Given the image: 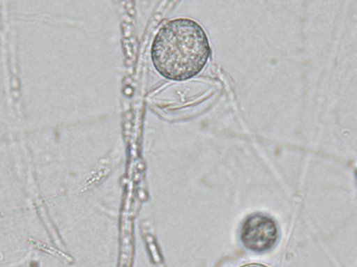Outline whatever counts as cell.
I'll list each match as a JSON object with an SVG mask.
<instances>
[{
	"instance_id": "cell-1",
	"label": "cell",
	"mask_w": 357,
	"mask_h": 267,
	"mask_svg": "<svg viewBox=\"0 0 357 267\" xmlns=\"http://www.w3.org/2000/svg\"><path fill=\"white\" fill-rule=\"evenodd\" d=\"M210 56L207 33L191 19L167 21L153 42V64L161 75L172 81L192 79L203 70Z\"/></svg>"
},
{
	"instance_id": "cell-2",
	"label": "cell",
	"mask_w": 357,
	"mask_h": 267,
	"mask_svg": "<svg viewBox=\"0 0 357 267\" xmlns=\"http://www.w3.org/2000/svg\"><path fill=\"white\" fill-rule=\"evenodd\" d=\"M239 237L248 251L264 254L276 247L280 238V230L272 216L254 213L243 220Z\"/></svg>"
},
{
	"instance_id": "cell-3",
	"label": "cell",
	"mask_w": 357,
	"mask_h": 267,
	"mask_svg": "<svg viewBox=\"0 0 357 267\" xmlns=\"http://www.w3.org/2000/svg\"><path fill=\"white\" fill-rule=\"evenodd\" d=\"M243 267H268V266H261V264H249V266H245Z\"/></svg>"
}]
</instances>
